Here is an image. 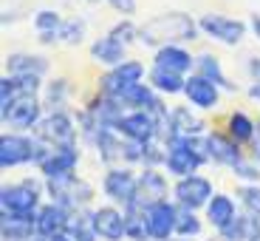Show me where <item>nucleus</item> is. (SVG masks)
Masks as SVG:
<instances>
[{
  "label": "nucleus",
  "instance_id": "42",
  "mask_svg": "<svg viewBox=\"0 0 260 241\" xmlns=\"http://www.w3.org/2000/svg\"><path fill=\"white\" fill-rule=\"evenodd\" d=\"M246 71H249V77H252V83H260V57L257 54L246 60Z\"/></svg>",
  "mask_w": 260,
  "mask_h": 241
},
{
  "label": "nucleus",
  "instance_id": "33",
  "mask_svg": "<svg viewBox=\"0 0 260 241\" xmlns=\"http://www.w3.org/2000/svg\"><path fill=\"white\" fill-rule=\"evenodd\" d=\"M71 241H96V230H93V222H91V210H79V213H71L68 216V227L65 233Z\"/></svg>",
  "mask_w": 260,
  "mask_h": 241
},
{
  "label": "nucleus",
  "instance_id": "1",
  "mask_svg": "<svg viewBox=\"0 0 260 241\" xmlns=\"http://www.w3.org/2000/svg\"><path fill=\"white\" fill-rule=\"evenodd\" d=\"M201 29L198 20L187 12H164L156 17L144 20L139 26V43H144L147 48H164V46H184L198 40Z\"/></svg>",
  "mask_w": 260,
  "mask_h": 241
},
{
  "label": "nucleus",
  "instance_id": "10",
  "mask_svg": "<svg viewBox=\"0 0 260 241\" xmlns=\"http://www.w3.org/2000/svg\"><path fill=\"white\" fill-rule=\"evenodd\" d=\"M215 196V188L207 176L195 173V176H187V179H176L173 184V202L178 207H187V210H204L209 204V199Z\"/></svg>",
  "mask_w": 260,
  "mask_h": 241
},
{
  "label": "nucleus",
  "instance_id": "15",
  "mask_svg": "<svg viewBox=\"0 0 260 241\" xmlns=\"http://www.w3.org/2000/svg\"><path fill=\"white\" fill-rule=\"evenodd\" d=\"M147 216L150 241H173L176 238V222H178V204L176 202H158L144 210Z\"/></svg>",
  "mask_w": 260,
  "mask_h": 241
},
{
  "label": "nucleus",
  "instance_id": "23",
  "mask_svg": "<svg viewBox=\"0 0 260 241\" xmlns=\"http://www.w3.org/2000/svg\"><path fill=\"white\" fill-rule=\"evenodd\" d=\"M68 210L59 207L54 202H46L34 216V224H37V238H54V235H62L68 227Z\"/></svg>",
  "mask_w": 260,
  "mask_h": 241
},
{
  "label": "nucleus",
  "instance_id": "20",
  "mask_svg": "<svg viewBox=\"0 0 260 241\" xmlns=\"http://www.w3.org/2000/svg\"><path fill=\"white\" fill-rule=\"evenodd\" d=\"M85 111L91 114L93 119H96L99 128H119V122L124 119V114H127V108H124L119 99L113 97H105V94H96V97H91L88 102L82 105Z\"/></svg>",
  "mask_w": 260,
  "mask_h": 241
},
{
  "label": "nucleus",
  "instance_id": "49",
  "mask_svg": "<svg viewBox=\"0 0 260 241\" xmlns=\"http://www.w3.org/2000/svg\"><path fill=\"white\" fill-rule=\"evenodd\" d=\"M257 125H260V122H257Z\"/></svg>",
  "mask_w": 260,
  "mask_h": 241
},
{
  "label": "nucleus",
  "instance_id": "47",
  "mask_svg": "<svg viewBox=\"0 0 260 241\" xmlns=\"http://www.w3.org/2000/svg\"><path fill=\"white\" fill-rule=\"evenodd\" d=\"M176 241H198V238H176Z\"/></svg>",
  "mask_w": 260,
  "mask_h": 241
},
{
  "label": "nucleus",
  "instance_id": "6",
  "mask_svg": "<svg viewBox=\"0 0 260 241\" xmlns=\"http://www.w3.org/2000/svg\"><path fill=\"white\" fill-rule=\"evenodd\" d=\"M34 137L48 148H77V139H79L77 119H74L71 111L46 114L34 128Z\"/></svg>",
  "mask_w": 260,
  "mask_h": 241
},
{
  "label": "nucleus",
  "instance_id": "13",
  "mask_svg": "<svg viewBox=\"0 0 260 241\" xmlns=\"http://www.w3.org/2000/svg\"><path fill=\"white\" fill-rule=\"evenodd\" d=\"M170 196H173V188L167 184V176H164L161 170L156 168H144L139 173V190H136V207L147 210L158 202H167Z\"/></svg>",
  "mask_w": 260,
  "mask_h": 241
},
{
  "label": "nucleus",
  "instance_id": "41",
  "mask_svg": "<svg viewBox=\"0 0 260 241\" xmlns=\"http://www.w3.org/2000/svg\"><path fill=\"white\" fill-rule=\"evenodd\" d=\"M105 3L116 14H122V17H133L136 14V0H105Z\"/></svg>",
  "mask_w": 260,
  "mask_h": 241
},
{
  "label": "nucleus",
  "instance_id": "36",
  "mask_svg": "<svg viewBox=\"0 0 260 241\" xmlns=\"http://www.w3.org/2000/svg\"><path fill=\"white\" fill-rule=\"evenodd\" d=\"M62 20L65 17H59V12H54V9H40V12L34 14V29H37L40 37H54L59 43L57 32H59V26H62Z\"/></svg>",
  "mask_w": 260,
  "mask_h": 241
},
{
  "label": "nucleus",
  "instance_id": "24",
  "mask_svg": "<svg viewBox=\"0 0 260 241\" xmlns=\"http://www.w3.org/2000/svg\"><path fill=\"white\" fill-rule=\"evenodd\" d=\"M0 238L3 241H34L37 238L34 216L0 213Z\"/></svg>",
  "mask_w": 260,
  "mask_h": 241
},
{
  "label": "nucleus",
  "instance_id": "39",
  "mask_svg": "<svg viewBox=\"0 0 260 241\" xmlns=\"http://www.w3.org/2000/svg\"><path fill=\"white\" fill-rule=\"evenodd\" d=\"M238 196H241L243 213L260 219V184H243V188L238 190Z\"/></svg>",
  "mask_w": 260,
  "mask_h": 241
},
{
  "label": "nucleus",
  "instance_id": "19",
  "mask_svg": "<svg viewBox=\"0 0 260 241\" xmlns=\"http://www.w3.org/2000/svg\"><path fill=\"white\" fill-rule=\"evenodd\" d=\"M77 165H79V148H51V153L40 162L37 170L43 179H59L77 173Z\"/></svg>",
  "mask_w": 260,
  "mask_h": 241
},
{
  "label": "nucleus",
  "instance_id": "46",
  "mask_svg": "<svg viewBox=\"0 0 260 241\" xmlns=\"http://www.w3.org/2000/svg\"><path fill=\"white\" fill-rule=\"evenodd\" d=\"M249 241H260V230H257V233H254V235H252V238H249Z\"/></svg>",
  "mask_w": 260,
  "mask_h": 241
},
{
  "label": "nucleus",
  "instance_id": "34",
  "mask_svg": "<svg viewBox=\"0 0 260 241\" xmlns=\"http://www.w3.org/2000/svg\"><path fill=\"white\" fill-rule=\"evenodd\" d=\"M124 224H127V238L130 241H150L147 216H144L142 207H136V204L124 207Z\"/></svg>",
  "mask_w": 260,
  "mask_h": 241
},
{
  "label": "nucleus",
  "instance_id": "45",
  "mask_svg": "<svg viewBox=\"0 0 260 241\" xmlns=\"http://www.w3.org/2000/svg\"><path fill=\"white\" fill-rule=\"evenodd\" d=\"M249 26H252V32H254V37L260 40V14H252V23H249Z\"/></svg>",
  "mask_w": 260,
  "mask_h": 241
},
{
  "label": "nucleus",
  "instance_id": "26",
  "mask_svg": "<svg viewBox=\"0 0 260 241\" xmlns=\"http://www.w3.org/2000/svg\"><path fill=\"white\" fill-rule=\"evenodd\" d=\"M195 74H201L204 79H209V83H215L221 91H229L235 94L238 91V85L232 83V79L223 74V65H221V57L212 51H201L198 57H195Z\"/></svg>",
  "mask_w": 260,
  "mask_h": 241
},
{
  "label": "nucleus",
  "instance_id": "22",
  "mask_svg": "<svg viewBox=\"0 0 260 241\" xmlns=\"http://www.w3.org/2000/svg\"><path fill=\"white\" fill-rule=\"evenodd\" d=\"M93 150L102 165L108 168H119L124 165V137L113 128H99L96 139H93Z\"/></svg>",
  "mask_w": 260,
  "mask_h": 241
},
{
  "label": "nucleus",
  "instance_id": "40",
  "mask_svg": "<svg viewBox=\"0 0 260 241\" xmlns=\"http://www.w3.org/2000/svg\"><path fill=\"white\" fill-rule=\"evenodd\" d=\"M232 176L243 179V184H260V165L254 159H246L243 156L241 162L232 168Z\"/></svg>",
  "mask_w": 260,
  "mask_h": 241
},
{
  "label": "nucleus",
  "instance_id": "37",
  "mask_svg": "<svg viewBox=\"0 0 260 241\" xmlns=\"http://www.w3.org/2000/svg\"><path fill=\"white\" fill-rule=\"evenodd\" d=\"M85 20L82 17H65L62 20V26H59V32H57V37H59V43L62 46H79L85 40Z\"/></svg>",
  "mask_w": 260,
  "mask_h": 241
},
{
  "label": "nucleus",
  "instance_id": "35",
  "mask_svg": "<svg viewBox=\"0 0 260 241\" xmlns=\"http://www.w3.org/2000/svg\"><path fill=\"white\" fill-rule=\"evenodd\" d=\"M204 233V222L195 210L178 207V222H176V238H198Z\"/></svg>",
  "mask_w": 260,
  "mask_h": 241
},
{
  "label": "nucleus",
  "instance_id": "9",
  "mask_svg": "<svg viewBox=\"0 0 260 241\" xmlns=\"http://www.w3.org/2000/svg\"><path fill=\"white\" fill-rule=\"evenodd\" d=\"M198 29L201 34H207L209 40L221 43V46H241L246 37V23L238 17H226L221 12H207L198 17Z\"/></svg>",
  "mask_w": 260,
  "mask_h": 241
},
{
  "label": "nucleus",
  "instance_id": "32",
  "mask_svg": "<svg viewBox=\"0 0 260 241\" xmlns=\"http://www.w3.org/2000/svg\"><path fill=\"white\" fill-rule=\"evenodd\" d=\"M257 230H260V219H254L249 213H238V219L229 222L223 230H218V235H221V241H249Z\"/></svg>",
  "mask_w": 260,
  "mask_h": 241
},
{
  "label": "nucleus",
  "instance_id": "8",
  "mask_svg": "<svg viewBox=\"0 0 260 241\" xmlns=\"http://www.w3.org/2000/svg\"><path fill=\"white\" fill-rule=\"evenodd\" d=\"M136 190H139V173L127 165H119V168H108L102 176V193L108 199V204H116V207H130L136 202Z\"/></svg>",
  "mask_w": 260,
  "mask_h": 241
},
{
  "label": "nucleus",
  "instance_id": "44",
  "mask_svg": "<svg viewBox=\"0 0 260 241\" xmlns=\"http://www.w3.org/2000/svg\"><path fill=\"white\" fill-rule=\"evenodd\" d=\"M246 97L254 99V102H260V83H252V85H249V88H246Z\"/></svg>",
  "mask_w": 260,
  "mask_h": 241
},
{
  "label": "nucleus",
  "instance_id": "14",
  "mask_svg": "<svg viewBox=\"0 0 260 241\" xmlns=\"http://www.w3.org/2000/svg\"><path fill=\"white\" fill-rule=\"evenodd\" d=\"M91 222H93V230H96V238H102V241L127 238L124 210L116 207V204H99V207H91Z\"/></svg>",
  "mask_w": 260,
  "mask_h": 241
},
{
  "label": "nucleus",
  "instance_id": "2",
  "mask_svg": "<svg viewBox=\"0 0 260 241\" xmlns=\"http://www.w3.org/2000/svg\"><path fill=\"white\" fill-rule=\"evenodd\" d=\"M51 153L48 145H43L37 137H28V133H17V130H9L0 137V168L3 170H12L20 168V165H37Z\"/></svg>",
  "mask_w": 260,
  "mask_h": 241
},
{
  "label": "nucleus",
  "instance_id": "4",
  "mask_svg": "<svg viewBox=\"0 0 260 241\" xmlns=\"http://www.w3.org/2000/svg\"><path fill=\"white\" fill-rule=\"evenodd\" d=\"M207 165V156H204L201 139H173L167 145V159H164V170H167L173 179H187L195 176L198 170Z\"/></svg>",
  "mask_w": 260,
  "mask_h": 241
},
{
  "label": "nucleus",
  "instance_id": "12",
  "mask_svg": "<svg viewBox=\"0 0 260 241\" xmlns=\"http://www.w3.org/2000/svg\"><path fill=\"white\" fill-rule=\"evenodd\" d=\"M201 148H204L207 162L221 165V168H229V170L243 159L241 145L235 142L226 130H209L207 137H201Z\"/></svg>",
  "mask_w": 260,
  "mask_h": 241
},
{
  "label": "nucleus",
  "instance_id": "11",
  "mask_svg": "<svg viewBox=\"0 0 260 241\" xmlns=\"http://www.w3.org/2000/svg\"><path fill=\"white\" fill-rule=\"evenodd\" d=\"M43 111H46V108H43V99L40 97H20V99H14L12 105L0 108V117H3V122L12 130L26 133V130H34L40 125V119L46 117Z\"/></svg>",
  "mask_w": 260,
  "mask_h": 241
},
{
  "label": "nucleus",
  "instance_id": "18",
  "mask_svg": "<svg viewBox=\"0 0 260 241\" xmlns=\"http://www.w3.org/2000/svg\"><path fill=\"white\" fill-rule=\"evenodd\" d=\"M170 125H173V133L184 139H201L207 137V122L198 117L192 105H173L170 108Z\"/></svg>",
  "mask_w": 260,
  "mask_h": 241
},
{
  "label": "nucleus",
  "instance_id": "21",
  "mask_svg": "<svg viewBox=\"0 0 260 241\" xmlns=\"http://www.w3.org/2000/svg\"><path fill=\"white\" fill-rule=\"evenodd\" d=\"M153 65L164 68V71L181 74V77H189V74H195V54H189L184 46H164L158 51H153Z\"/></svg>",
  "mask_w": 260,
  "mask_h": 241
},
{
  "label": "nucleus",
  "instance_id": "29",
  "mask_svg": "<svg viewBox=\"0 0 260 241\" xmlns=\"http://www.w3.org/2000/svg\"><path fill=\"white\" fill-rule=\"evenodd\" d=\"M147 85L158 94V97H176V94H184L187 77H181V74H173V71H164V68H156V65H150Z\"/></svg>",
  "mask_w": 260,
  "mask_h": 241
},
{
  "label": "nucleus",
  "instance_id": "7",
  "mask_svg": "<svg viewBox=\"0 0 260 241\" xmlns=\"http://www.w3.org/2000/svg\"><path fill=\"white\" fill-rule=\"evenodd\" d=\"M147 74H150V68H144L142 60H124L122 65H116V68H108V71H105L102 77L96 79L99 94L119 99L124 91H130L133 85L144 83V77H147Z\"/></svg>",
  "mask_w": 260,
  "mask_h": 241
},
{
  "label": "nucleus",
  "instance_id": "38",
  "mask_svg": "<svg viewBox=\"0 0 260 241\" xmlns=\"http://www.w3.org/2000/svg\"><path fill=\"white\" fill-rule=\"evenodd\" d=\"M108 37H113L116 43H122V46H130V43H136L139 40V26L130 17H122V20H116V23L111 26Z\"/></svg>",
  "mask_w": 260,
  "mask_h": 241
},
{
  "label": "nucleus",
  "instance_id": "43",
  "mask_svg": "<svg viewBox=\"0 0 260 241\" xmlns=\"http://www.w3.org/2000/svg\"><path fill=\"white\" fill-rule=\"evenodd\" d=\"M249 159H254L260 165V130H257V137L252 139V145H249Z\"/></svg>",
  "mask_w": 260,
  "mask_h": 241
},
{
  "label": "nucleus",
  "instance_id": "25",
  "mask_svg": "<svg viewBox=\"0 0 260 241\" xmlns=\"http://www.w3.org/2000/svg\"><path fill=\"white\" fill-rule=\"evenodd\" d=\"M51 68L43 54H31V51H14L6 54V71L14 77H43Z\"/></svg>",
  "mask_w": 260,
  "mask_h": 241
},
{
  "label": "nucleus",
  "instance_id": "28",
  "mask_svg": "<svg viewBox=\"0 0 260 241\" xmlns=\"http://www.w3.org/2000/svg\"><path fill=\"white\" fill-rule=\"evenodd\" d=\"M91 60L99 65H105V68H116V65H122L124 60H127V46H122V43H116L113 37H96L91 43Z\"/></svg>",
  "mask_w": 260,
  "mask_h": 241
},
{
  "label": "nucleus",
  "instance_id": "17",
  "mask_svg": "<svg viewBox=\"0 0 260 241\" xmlns=\"http://www.w3.org/2000/svg\"><path fill=\"white\" fill-rule=\"evenodd\" d=\"M119 133L130 142H156L158 139V122L147 111H127L124 119L119 122Z\"/></svg>",
  "mask_w": 260,
  "mask_h": 241
},
{
  "label": "nucleus",
  "instance_id": "3",
  "mask_svg": "<svg viewBox=\"0 0 260 241\" xmlns=\"http://www.w3.org/2000/svg\"><path fill=\"white\" fill-rule=\"evenodd\" d=\"M46 196L54 204L65 207L68 213H79V210H91V202L96 190L91 182H85L82 176L71 173V176H59V179H46Z\"/></svg>",
  "mask_w": 260,
  "mask_h": 241
},
{
  "label": "nucleus",
  "instance_id": "16",
  "mask_svg": "<svg viewBox=\"0 0 260 241\" xmlns=\"http://www.w3.org/2000/svg\"><path fill=\"white\" fill-rule=\"evenodd\" d=\"M184 97H187V105H192L195 111H215L221 105V88L204 79L201 74H189L187 85H184Z\"/></svg>",
  "mask_w": 260,
  "mask_h": 241
},
{
  "label": "nucleus",
  "instance_id": "31",
  "mask_svg": "<svg viewBox=\"0 0 260 241\" xmlns=\"http://www.w3.org/2000/svg\"><path fill=\"white\" fill-rule=\"evenodd\" d=\"M68 97H71V83L65 77H57L43 88V108H48L46 114H57V111H68Z\"/></svg>",
  "mask_w": 260,
  "mask_h": 241
},
{
  "label": "nucleus",
  "instance_id": "5",
  "mask_svg": "<svg viewBox=\"0 0 260 241\" xmlns=\"http://www.w3.org/2000/svg\"><path fill=\"white\" fill-rule=\"evenodd\" d=\"M43 190L46 184L40 179H23L14 184H3L0 190V213H20V216H37L43 207Z\"/></svg>",
  "mask_w": 260,
  "mask_h": 241
},
{
  "label": "nucleus",
  "instance_id": "48",
  "mask_svg": "<svg viewBox=\"0 0 260 241\" xmlns=\"http://www.w3.org/2000/svg\"><path fill=\"white\" fill-rule=\"evenodd\" d=\"M85 3H99V0H85Z\"/></svg>",
  "mask_w": 260,
  "mask_h": 241
},
{
  "label": "nucleus",
  "instance_id": "30",
  "mask_svg": "<svg viewBox=\"0 0 260 241\" xmlns=\"http://www.w3.org/2000/svg\"><path fill=\"white\" fill-rule=\"evenodd\" d=\"M257 130H260V125L243 111H232L226 117V133L238 145H252V139L257 137Z\"/></svg>",
  "mask_w": 260,
  "mask_h": 241
},
{
  "label": "nucleus",
  "instance_id": "27",
  "mask_svg": "<svg viewBox=\"0 0 260 241\" xmlns=\"http://www.w3.org/2000/svg\"><path fill=\"white\" fill-rule=\"evenodd\" d=\"M238 204H235V199L229 193H215L212 199H209V204L204 207V219L209 222V227L215 230H223L229 222H235L238 219Z\"/></svg>",
  "mask_w": 260,
  "mask_h": 241
}]
</instances>
